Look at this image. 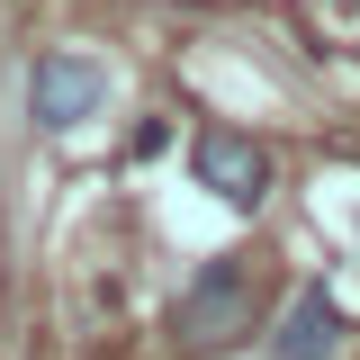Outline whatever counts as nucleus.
I'll use <instances>...</instances> for the list:
<instances>
[{
  "instance_id": "39448f33",
  "label": "nucleus",
  "mask_w": 360,
  "mask_h": 360,
  "mask_svg": "<svg viewBox=\"0 0 360 360\" xmlns=\"http://www.w3.org/2000/svg\"><path fill=\"white\" fill-rule=\"evenodd\" d=\"M162 144H172V127H162V117H144V127H135V162H153Z\"/></svg>"
},
{
  "instance_id": "f03ea898",
  "label": "nucleus",
  "mask_w": 360,
  "mask_h": 360,
  "mask_svg": "<svg viewBox=\"0 0 360 360\" xmlns=\"http://www.w3.org/2000/svg\"><path fill=\"white\" fill-rule=\"evenodd\" d=\"M27 108H37V127H54V135L90 127V117L108 108V63H99V54H82V45L37 54V72H27Z\"/></svg>"
},
{
  "instance_id": "f257e3e1",
  "label": "nucleus",
  "mask_w": 360,
  "mask_h": 360,
  "mask_svg": "<svg viewBox=\"0 0 360 360\" xmlns=\"http://www.w3.org/2000/svg\"><path fill=\"white\" fill-rule=\"evenodd\" d=\"M262 297H270V270L252 262V252H217V262H198V279L180 288L172 333L189 352H234V342L262 324Z\"/></svg>"
},
{
  "instance_id": "7ed1b4c3",
  "label": "nucleus",
  "mask_w": 360,
  "mask_h": 360,
  "mask_svg": "<svg viewBox=\"0 0 360 360\" xmlns=\"http://www.w3.org/2000/svg\"><path fill=\"white\" fill-rule=\"evenodd\" d=\"M189 172H198V189L225 198V207H262L270 180H279V162H270L262 135H243V127H198L189 135Z\"/></svg>"
},
{
  "instance_id": "20e7f679",
  "label": "nucleus",
  "mask_w": 360,
  "mask_h": 360,
  "mask_svg": "<svg viewBox=\"0 0 360 360\" xmlns=\"http://www.w3.org/2000/svg\"><path fill=\"white\" fill-rule=\"evenodd\" d=\"M342 333H352L342 297H333L324 279H307V288L288 297V315H279V333H270V360H333Z\"/></svg>"
}]
</instances>
